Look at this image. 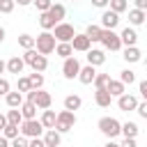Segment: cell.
<instances>
[{
    "label": "cell",
    "mask_w": 147,
    "mask_h": 147,
    "mask_svg": "<svg viewBox=\"0 0 147 147\" xmlns=\"http://www.w3.org/2000/svg\"><path fill=\"white\" fill-rule=\"evenodd\" d=\"M55 37H53V32L51 30H41L37 37H34V51L37 53H41V55H51L53 51H55Z\"/></svg>",
    "instance_id": "1"
},
{
    "label": "cell",
    "mask_w": 147,
    "mask_h": 147,
    "mask_svg": "<svg viewBox=\"0 0 147 147\" xmlns=\"http://www.w3.org/2000/svg\"><path fill=\"white\" fill-rule=\"evenodd\" d=\"M21 57H23V62H25L32 71H46V69H48V57L41 55V53H37L34 48H28Z\"/></svg>",
    "instance_id": "2"
},
{
    "label": "cell",
    "mask_w": 147,
    "mask_h": 147,
    "mask_svg": "<svg viewBox=\"0 0 147 147\" xmlns=\"http://www.w3.org/2000/svg\"><path fill=\"white\" fill-rule=\"evenodd\" d=\"M96 126H99V131L108 138V140H115V138H119V126H122V122L117 119V117H110V115H106V117H101L99 122H96Z\"/></svg>",
    "instance_id": "3"
},
{
    "label": "cell",
    "mask_w": 147,
    "mask_h": 147,
    "mask_svg": "<svg viewBox=\"0 0 147 147\" xmlns=\"http://www.w3.org/2000/svg\"><path fill=\"white\" fill-rule=\"evenodd\" d=\"M76 126V113L74 110H60L57 115H55V131H60V133H69L71 129Z\"/></svg>",
    "instance_id": "4"
},
{
    "label": "cell",
    "mask_w": 147,
    "mask_h": 147,
    "mask_svg": "<svg viewBox=\"0 0 147 147\" xmlns=\"http://www.w3.org/2000/svg\"><path fill=\"white\" fill-rule=\"evenodd\" d=\"M18 133L21 136H25V138H39L41 133H44V126H41V122L34 117V119H23L21 124H18Z\"/></svg>",
    "instance_id": "5"
},
{
    "label": "cell",
    "mask_w": 147,
    "mask_h": 147,
    "mask_svg": "<svg viewBox=\"0 0 147 147\" xmlns=\"http://www.w3.org/2000/svg\"><path fill=\"white\" fill-rule=\"evenodd\" d=\"M101 44H103V51H122V41H119V34L115 32V30H101V39H99Z\"/></svg>",
    "instance_id": "6"
},
{
    "label": "cell",
    "mask_w": 147,
    "mask_h": 147,
    "mask_svg": "<svg viewBox=\"0 0 147 147\" xmlns=\"http://www.w3.org/2000/svg\"><path fill=\"white\" fill-rule=\"evenodd\" d=\"M74 34H76V30H74V25L67 23V21H60V23H55V28H53L55 41H71Z\"/></svg>",
    "instance_id": "7"
},
{
    "label": "cell",
    "mask_w": 147,
    "mask_h": 147,
    "mask_svg": "<svg viewBox=\"0 0 147 147\" xmlns=\"http://www.w3.org/2000/svg\"><path fill=\"white\" fill-rule=\"evenodd\" d=\"M78 71H80V62H78V57H76V55L64 57V62H62V76H64L67 80H74V78L78 76Z\"/></svg>",
    "instance_id": "8"
},
{
    "label": "cell",
    "mask_w": 147,
    "mask_h": 147,
    "mask_svg": "<svg viewBox=\"0 0 147 147\" xmlns=\"http://www.w3.org/2000/svg\"><path fill=\"white\" fill-rule=\"evenodd\" d=\"M99 25L103 28V30H115L117 25H119V14H115L113 9H103V14H101V18H99Z\"/></svg>",
    "instance_id": "9"
},
{
    "label": "cell",
    "mask_w": 147,
    "mask_h": 147,
    "mask_svg": "<svg viewBox=\"0 0 147 147\" xmlns=\"http://www.w3.org/2000/svg\"><path fill=\"white\" fill-rule=\"evenodd\" d=\"M69 44H71L74 53H87V51L92 48V41L87 39V34H85V32H76V34H74V39H71Z\"/></svg>",
    "instance_id": "10"
},
{
    "label": "cell",
    "mask_w": 147,
    "mask_h": 147,
    "mask_svg": "<svg viewBox=\"0 0 147 147\" xmlns=\"http://www.w3.org/2000/svg\"><path fill=\"white\" fill-rule=\"evenodd\" d=\"M138 96L136 94H129V92H124L122 96H117V108L119 110H124V113H131V110H136V106H138Z\"/></svg>",
    "instance_id": "11"
},
{
    "label": "cell",
    "mask_w": 147,
    "mask_h": 147,
    "mask_svg": "<svg viewBox=\"0 0 147 147\" xmlns=\"http://www.w3.org/2000/svg\"><path fill=\"white\" fill-rule=\"evenodd\" d=\"M117 34H119L122 46H138V32H136V28L126 25V28H122V32H117Z\"/></svg>",
    "instance_id": "12"
},
{
    "label": "cell",
    "mask_w": 147,
    "mask_h": 147,
    "mask_svg": "<svg viewBox=\"0 0 147 147\" xmlns=\"http://www.w3.org/2000/svg\"><path fill=\"white\" fill-rule=\"evenodd\" d=\"M41 140H44L46 147H60V142H62V133L55 131V129H44Z\"/></svg>",
    "instance_id": "13"
},
{
    "label": "cell",
    "mask_w": 147,
    "mask_h": 147,
    "mask_svg": "<svg viewBox=\"0 0 147 147\" xmlns=\"http://www.w3.org/2000/svg\"><path fill=\"white\" fill-rule=\"evenodd\" d=\"M5 67H7V74H16V76H21L23 69H25V62H23L21 55H11V57L5 62Z\"/></svg>",
    "instance_id": "14"
},
{
    "label": "cell",
    "mask_w": 147,
    "mask_h": 147,
    "mask_svg": "<svg viewBox=\"0 0 147 147\" xmlns=\"http://www.w3.org/2000/svg\"><path fill=\"white\" fill-rule=\"evenodd\" d=\"M94 76H96V67H92V64H80V71H78V80L83 83V85H92V80H94Z\"/></svg>",
    "instance_id": "15"
},
{
    "label": "cell",
    "mask_w": 147,
    "mask_h": 147,
    "mask_svg": "<svg viewBox=\"0 0 147 147\" xmlns=\"http://www.w3.org/2000/svg\"><path fill=\"white\" fill-rule=\"evenodd\" d=\"M103 62H106V51H103V48H90V51H87V64L101 67Z\"/></svg>",
    "instance_id": "16"
},
{
    "label": "cell",
    "mask_w": 147,
    "mask_h": 147,
    "mask_svg": "<svg viewBox=\"0 0 147 147\" xmlns=\"http://www.w3.org/2000/svg\"><path fill=\"white\" fill-rule=\"evenodd\" d=\"M124 62H129V64H136V62H140L142 60V51L138 48V46H124Z\"/></svg>",
    "instance_id": "17"
},
{
    "label": "cell",
    "mask_w": 147,
    "mask_h": 147,
    "mask_svg": "<svg viewBox=\"0 0 147 147\" xmlns=\"http://www.w3.org/2000/svg\"><path fill=\"white\" fill-rule=\"evenodd\" d=\"M106 90H108V94H110L113 99H117V96H122V94L126 92V85H124L122 80H117V78H110L108 85H106Z\"/></svg>",
    "instance_id": "18"
},
{
    "label": "cell",
    "mask_w": 147,
    "mask_h": 147,
    "mask_svg": "<svg viewBox=\"0 0 147 147\" xmlns=\"http://www.w3.org/2000/svg\"><path fill=\"white\" fill-rule=\"evenodd\" d=\"M39 110H46V108H51V103H53V96L48 94V92H44V90H37V94H34V101H32Z\"/></svg>",
    "instance_id": "19"
},
{
    "label": "cell",
    "mask_w": 147,
    "mask_h": 147,
    "mask_svg": "<svg viewBox=\"0 0 147 147\" xmlns=\"http://www.w3.org/2000/svg\"><path fill=\"white\" fill-rule=\"evenodd\" d=\"M145 18H147V11L145 9H129V25L131 28H138V25H142L145 23Z\"/></svg>",
    "instance_id": "20"
},
{
    "label": "cell",
    "mask_w": 147,
    "mask_h": 147,
    "mask_svg": "<svg viewBox=\"0 0 147 147\" xmlns=\"http://www.w3.org/2000/svg\"><path fill=\"white\" fill-rule=\"evenodd\" d=\"M94 103H96L99 108H110L113 96L108 94V90H106V87H101V90H96V92H94Z\"/></svg>",
    "instance_id": "21"
},
{
    "label": "cell",
    "mask_w": 147,
    "mask_h": 147,
    "mask_svg": "<svg viewBox=\"0 0 147 147\" xmlns=\"http://www.w3.org/2000/svg\"><path fill=\"white\" fill-rule=\"evenodd\" d=\"M48 14H51V18H53L55 23H60V21H64V16H67V7H64L62 2H53V5L48 7Z\"/></svg>",
    "instance_id": "22"
},
{
    "label": "cell",
    "mask_w": 147,
    "mask_h": 147,
    "mask_svg": "<svg viewBox=\"0 0 147 147\" xmlns=\"http://www.w3.org/2000/svg\"><path fill=\"white\" fill-rule=\"evenodd\" d=\"M138 133H140V129H138V124L136 122H122V126H119V136H124V138H138Z\"/></svg>",
    "instance_id": "23"
},
{
    "label": "cell",
    "mask_w": 147,
    "mask_h": 147,
    "mask_svg": "<svg viewBox=\"0 0 147 147\" xmlns=\"http://www.w3.org/2000/svg\"><path fill=\"white\" fill-rule=\"evenodd\" d=\"M18 110H21V115H23V119H34L37 117V106L32 103V101H23L21 106H18Z\"/></svg>",
    "instance_id": "24"
},
{
    "label": "cell",
    "mask_w": 147,
    "mask_h": 147,
    "mask_svg": "<svg viewBox=\"0 0 147 147\" xmlns=\"http://www.w3.org/2000/svg\"><path fill=\"white\" fill-rule=\"evenodd\" d=\"M53 53H55L57 57H62V60H64V57H71V55H74V48H71V44H69V41H57Z\"/></svg>",
    "instance_id": "25"
},
{
    "label": "cell",
    "mask_w": 147,
    "mask_h": 147,
    "mask_svg": "<svg viewBox=\"0 0 147 147\" xmlns=\"http://www.w3.org/2000/svg\"><path fill=\"white\" fill-rule=\"evenodd\" d=\"M5 103H7L9 108H18V106L23 103V94H21L18 90H16V92H11V90H9V92L5 94Z\"/></svg>",
    "instance_id": "26"
},
{
    "label": "cell",
    "mask_w": 147,
    "mask_h": 147,
    "mask_svg": "<svg viewBox=\"0 0 147 147\" xmlns=\"http://www.w3.org/2000/svg\"><path fill=\"white\" fill-rule=\"evenodd\" d=\"M80 106H83V99H80L78 94H67V96H64V110H74V113H76Z\"/></svg>",
    "instance_id": "27"
},
{
    "label": "cell",
    "mask_w": 147,
    "mask_h": 147,
    "mask_svg": "<svg viewBox=\"0 0 147 147\" xmlns=\"http://www.w3.org/2000/svg\"><path fill=\"white\" fill-rule=\"evenodd\" d=\"M39 122H41V126H44V129H53V126H55V110H51V108L41 110Z\"/></svg>",
    "instance_id": "28"
},
{
    "label": "cell",
    "mask_w": 147,
    "mask_h": 147,
    "mask_svg": "<svg viewBox=\"0 0 147 147\" xmlns=\"http://www.w3.org/2000/svg\"><path fill=\"white\" fill-rule=\"evenodd\" d=\"M101 30H103V28H101L99 23H90V25L85 28V34H87V39L94 44V41H99V39H101Z\"/></svg>",
    "instance_id": "29"
},
{
    "label": "cell",
    "mask_w": 147,
    "mask_h": 147,
    "mask_svg": "<svg viewBox=\"0 0 147 147\" xmlns=\"http://www.w3.org/2000/svg\"><path fill=\"white\" fill-rule=\"evenodd\" d=\"M5 117H7V124H16V126H18V124L23 122V115H21L18 108H9V110L5 113Z\"/></svg>",
    "instance_id": "30"
},
{
    "label": "cell",
    "mask_w": 147,
    "mask_h": 147,
    "mask_svg": "<svg viewBox=\"0 0 147 147\" xmlns=\"http://www.w3.org/2000/svg\"><path fill=\"white\" fill-rule=\"evenodd\" d=\"M108 9H113L115 14H124L129 9V0H108Z\"/></svg>",
    "instance_id": "31"
},
{
    "label": "cell",
    "mask_w": 147,
    "mask_h": 147,
    "mask_svg": "<svg viewBox=\"0 0 147 147\" xmlns=\"http://www.w3.org/2000/svg\"><path fill=\"white\" fill-rule=\"evenodd\" d=\"M39 25H41V30H53L55 28V21L51 18L48 11H39Z\"/></svg>",
    "instance_id": "32"
},
{
    "label": "cell",
    "mask_w": 147,
    "mask_h": 147,
    "mask_svg": "<svg viewBox=\"0 0 147 147\" xmlns=\"http://www.w3.org/2000/svg\"><path fill=\"white\" fill-rule=\"evenodd\" d=\"M28 80H30L32 90H41V87H44V74H41V71H32V74L28 76Z\"/></svg>",
    "instance_id": "33"
},
{
    "label": "cell",
    "mask_w": 147,
    "mask_h": 147,
    "mask_svg": "<svg viewBox=\"0 0 147 147\" xmlns=\"http://www.w3.org/2000/svg\"><path fill=\"white\" fill-rule=\"evenodd\" d=\"M18 46H21L23 51H28V48H34V37H32V34H28V32L18 34Z\"/></svg>",
    "instance_id": "34"
},
{
    "label": "cell",
    "mask_w": 147,
    "mask_h": 147,
    "mask_svg": "<svg viewBox=\"0 0 147 147\" xmlns=\"http://www.w3.org/2000/svg\"><path fill=\"white\" fill-rule=\"evenodd\" d=\"M108 80H110V74H99V71H96V76H94L92 85H94L96 90H101V87H106V85H108Z\"/></svg>",
    "instance_id": "35"
},
{
    "label": "cell",
    "mask_w": 147,
    "mask_h": 147,
    "mask_svg": "<svg viewBox=\"0 0 147 147\" xmlns=\"http://www.w3.org/2000/svg\"><path fill=\"white\" fill-rule=\"evenodd\" d=\"M117 80H122L124 85H131V83H136V74L131 69H124V71H119V78Z\"/></svg>",
    "instance_id": "36"
},
{
    "label": "cell",
    "mask_w": 147,
    "mask_h": 147,
    "mask_svg": "<svg viewBox=\"0 0 147 147\" xmlns=\"http://www.w3.org/2000/svg\"><path fill=\"white\" fill-rule=\"evenodd\" d=\"M16 90H18L21 94H25L28 90H32V85H30V80H28V76H18V83H16Z\"/></svg>",
    "instance_id": "37"
},
{
    "label": "cell",
    "mask_w": 147,
    "mask_h": 147,
    "mask_svg": "<svg viewBox=\"0 0 147 147\" xmlns=\"http://www.w3.org/2000/svg\"><path fill=\"white\" fill-rule=\"evenodd\" d=\"M0 133H2L7 140H11V138H16V136H18V126H16V124H7Z\"/></svg>",
    "instance_id": "38"
},
{
    "label": "cell",
    "mask_w": 147,
    "mask_h": 147,
    "mask_svg": "<svg viewBox=\"0 0 147 147\" xmlns=\"http://www.w3.org/2000/svg\"><path fill=\"white\" fill-rule=\"evenodd\" d=\"M14 7H16L14 0H0V14H11Z\"/></svg>",
    "instance_id": "39"
},
{
    "label": "cell",
    "mask_w": 147,
    "mask_h": 147,
    "mask_svg": "<svg viewBox=\"0 0 147 147\" xmlns=\"http://www.w3.org/2000/svg\"><path fill=\"white\" fill-rule=\"evenodd\" d=\"M9 147H28V138L18 133L16 138H11V140H9Z\"/></svg>",
    "instance_id": "40"
},
{
    "label": "cell",
    "mask_w": 147,
    "mask_h": 147,
    "mask_svg": "<svg viewBox=\"0 0 147 147\" xmlns=\"http://www.w3.org/2000/svg\"><path fill=\"white\" fill-rule=\"evenodd\" d=\"M32 5L37 7V11H48V7L53 5V0H32Z\"/></svg>",
    "instance_id": "41"
},
{
    "label": "cell",
    "mask_w": 147,
    "mask_h": 147,
    "mask_svg": "<svg viewBox=\"0 0 147 147\" xmlns=\"http://www.w3.org/2000/svg\"><path fill=\"white\" fill-rule=\"evenodd\" d=\"M136 113H138V117H140V119H147V101H138Z\"/></svg>",
    "instance_id": "42"
},
{
    "label": "cell",
    "mask_w": 147,
    "mask_h": 147,
    "mask_svg": "<svg viewBox=\"0 0 147 147\" xmlns=\"http://www.w3.org/2000/svg\"><path fill=\"white\" fill-rule=\"evenodd\" d=\"M11 90V85H9V80L5 78V76H0V96H5L7 92Z\"/></svg>",
    "instance_id": "43"
},
{
    "label": "cell",
    "mask_w": 147,
    "mask_h": 147,
    "mask_svg": "<svg viewBox=\"0 0 147 147\" xmlns=\"http://www.w3.org/2000/svg\"><path fill=\"white\" fill-rule=\"evenodd\" d=\"M28 147H46V145H44V140L39 136V138H28Z\"/></svg>",
    "instance_id": "44"
},
{
    "label": "cell",
    "mask_w": 147,
    "mask_h": 147,
    "mask_svg": "<svg viewBox=\"0 0 147 147\" xmlns=\"http://www.w3.org/2000/svg\"><path fill=\"white\" fill-rule=\"evenodd\" d=\"M138 92H140L142 99H147V80H140L138 83Z\"/></svg>",
    "instance_id": "45"
},
{
    "label": "cell",
    "mask_w": 147,
    "mask_h": 147,
    "mask_svg": "<svg viewBox=\"0 0 147 147\" xmlns=\"http://www.w3.org/2000/svg\"><path fill=\"white\" fill-rule=\"evenodd\" d=\"M119 147H138V145H136V138H122Z\"/></svg>",
    "instance_id": "46"
},
{
    "label": "cell",
    "mask_w": 147,
    "mask_h": 147,
    "mask_svg": "<svg viewBox=\"0 0 147 147\" xmlns=\"http://www.w3.org/2000/svg\"><path fill=\"white\" fill-rule=\"evenodd\" d=\"M92 7H96V9H106V7H108V0H92Z\"/></svg>",
    "instance_id": "47"
},
{
    "label": "cell",
    "mask_w": 147,
    "mask_h": 147,
    "mask_svg": "<svg viewBox=\"0 0 147 147\" xmlns=\"http://www.w3.org/2000/svg\"><path fill=\"white\" fill-rule=\"evenodd\" d=\"M136 9H147V0H133Z\"/></svg>",
    "instance_id": "48"
},
{
    "label": "cell",
    "mask_w": 147,
    "mask_h": 147,
    "mask_svg": "<svg viewBox=\"0 0 147 147\" xmlns=\"http://www.w3.org/2000/svg\"><path fill=\"white\" fill-rule=\"evenodd\" d=\"M18 7H28V5H32V0H14Z\"/></svg>",
    "instance_id": "49"
},
{
    "label": "cell",
    "mask_w": 147,
    "mask_h": 147,
    "mask_svg": "<svg viewBox=\"0 0 147 147\" xmlns=\"http://www.w3.org/2000/svg\"><path fill=\"white\" fill-rule=\"evenodd\" d=\"M5 126H7V117H5V115H2V113H0V131H2V129H5Z\"/></svg>",
    "instance_id": "50"
},
{
    "label": "cell",
    "mask_w": 147,
    "mask_h": 147,
    "mask_svg": "<svg viewBox=\"0 0 147 147\" xmlns=\"http://www.w3.org/2000/svg\"><path fill=\"white\" fill-rule=\"evenodd\" d=\"M0 147H9V140L5 136H0Z\"/></svg>",
    "instance_id": "51"
},
{
    "label": "cell",
    "mask_w": 147,
    "mask_h": 147,
    "mask_svg": "<svg viewBox=\"0 0 147 147\" xmlns=\"http://www.w3.org/2000/svg\"><path fill=\"white\" fill-rule=\"evenodd\" d=\"M5 71H7V67H5V60H0V76H2Z\"/></svg>",
    "instance_id": "52"
},
{
    "label": "cell",
    "mask_w": 147,
    "mask_h": 147,
    "mask_svg": "<svg viewBox=\"0 0 147 147\" xmlns=\"http://www.w3.org/2000/svg\"><path fill=\"white\" fill-rule=\"evenodd\" d=\"M103 147H119V145H117V142H115V140H108V142H106V145H103Z\"/></svg>",
    "instance_id": "53"
},
{
    "label": "cell",
    "mask_w": 147,
    "mask_h": 147,
    "mask_svg": "<svg viewBox=\"0 0 147 147\" xmlns=\"http://www.w3.org/2000/svg\"><path fill=\"white\" fill-rule=\"evenodd\" d=\"M2 41H5V28L0 25V44H2Z\"/></svg>",
    "instance_id": "54"
},
{
    "label": "cell",
    "mask_w": 147,
    "mask_h": 147,
    "mask_svg": "<svg viewBox=\"0 0 147 147\" xmlns=\"http://www.w3.org/2000/svg\"><path fill=\"white\" fill-rule=\"evenodd\" d=\"M69 2H76V0H69Z\"/></svg>",
    "instance_id": "55"
}]
</instances>
